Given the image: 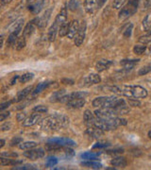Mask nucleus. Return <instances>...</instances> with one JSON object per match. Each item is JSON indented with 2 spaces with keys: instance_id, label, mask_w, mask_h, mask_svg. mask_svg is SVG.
Instances as JSON below:
<instances>
[{
  "instance_id": "nucleus-1",
  "label": "nucleus",
  "mask_w": 151,
  "mask_h": 170,
  "mask_svg": "<svg viewBox=\"0 0 151 170\" xmlns=\"http://www.w3.org/2000/svg\"><path fill=\"white\" fill-rule=\"evenodd\" d=\"M41 129L46 132H58L69 125V118L63 114H53L41 121Z\"/></svg>"
},
{
  "instance_id": "nucleus-2",
  "label": "nucleus",
  "mask_w": 151,
  "mask_h": 170,
  "mask_svg": "<svg viewBox=\"0 0 151 170\" xmlns=\"http://www.w3.org/2000/svg\"><path fill=\"white\" fill-rule=\"evenodd\" d=\"M122 96L129 98H144L147 96V91L141 86H124L121 87Z\"/></svg>"
},
{
  "instance_id": "nucleus-3",
  "label": "nucleus",
  "mask_w": 151,
  "mask_h": 170,
  "mask_svg": "<svg viewBox=\"0 0 151 170\" xmlns=\"http://www.w3.org/2000/svg\"><path fill=\"white\" fill-rule=\"evenodd\" d=\"M52 12H53V8H48L45 11L44 14L40 17H36L33 19V22L35 23V25L40 28H44L47 26L48 22H49V19L51 17V14H52Z\"/></svg>"
},
{
  "instance_id": "nucleus-4",
  "label": "nucleus",
  "mask_w": 151,
  "mask_h": 170,
  "mask_svg": "<svg viewBox=\"0 0 151 170\" xmlns=\"http://www.w3.org/2000/svg\"><path fill=\"white\" fill-rule=\"evenodd\" d=\"M95 115L101 119H110L118 115L114 108H100L95 112Z\"/></svg>"
},
{
  "instance_id": "nucleus-5",
  "label": "nucleus",
  "mask_w": 151,
  "mask_h": 170,
  "mask_svg": "<svg viewBox=\"0 0 151 170\" xmlns=\"http://www.w3.org/2000/svg\"><path fill=\"white\" fill-rule=\"evenodd\" d=\"M86 28H87L86 22L83 21L80 24V29H79L78 34L76 35V37L74 38L75 39V45L77 46V47H80L82 45V42H84L85 35H86Z\"/></svg>"
},
{
  "instance_id": "nucleus-6",
  "label": "nucleus",
  "mask_w": 151,
  "mask_h": 170,
  "mask_svg": "<svg viewBox=\"0 0 151 170\" xmlns=\"http://www.w3.org/2000/svg\"><path fill=\"white\" fill-rule=\"evenodd\" d=\"M46 152L44 151L43 148H37V149H28L27 151H25L24 152V156L32 160V161H35V160H38V159H41L45 156Z\"/></svg>"
},
{
  "instance_id": "nucleus-7",
  "label": "nucleus",
  "mask_w": 151,
  "mask_h": 170,
  "mask_svg": "<svg viewBox=\"0 0 151 170\" xmlns=\"http://www.w3.org/2000/svg\"><path fill=\"white\" fill-rule=\"evenodd\" d=\"M46 3H47L46 0H36L35 2L29 4L27 6V8L29 10V12H31L32 13L38 14V13H39L45 8V6L46 5Z\"/></svg>"
},
{
  "instance_id": "nucleus-8",
  "label": "nucleus",
  "mask_w": 151,
  "mask_h": 170,
  "mask_svg": "<svg viewBox=\"0 0 151 170\" xmlns=\"http://www.w3.org/2000/svg\"><path fill=\"white\" fill-rule=\"evenodd\" d=\"M48 143H55L58 144L60 146H67V147H75L77 146V143L75 141L69 139V138H65V137H61V138H50L47 141Z\"/></svg>"
},
{
  "instance_id": "nucleus-9",
  "label": "nucleus",
  "mask_w": 151,
  "mask_h": 170,
  "mask_svg": "<svg viewBox=\"0 0 151 170\" xmlns=\"http://www.w3.org/2000/svg\"><path fill=\"white\" fill-rule=\"evenodd\" d=\"M80 27V23H79L78 20H73V21L70 23L67 37H68L69 39H74V38L76 37V35H77L78 32H79Z\"/></svg>"
},
{
  "instance_id": "nucleus-10",
  "label": "nucleus",
  "mask_w": 151,
  "mask_h": 170,
  "mask_svg": "<svg viewBox=\"0 0 151 170\" xmlns=\"http://www.w3.org/2000/svg\"><path fill=\"white\" fill-rule=\"evenodd\" d=\"M101 82V78L99 75L97 74H91L89 76H87L84 78V86H91V85L94 84H97Z\"/></svg>"
},
{
  "instance_id": "nucleus-11",
  "label": "nucleus",
  "mask_w": 151,
  "mask_h": 170,
  "mask_svg": "<svg viewBox=\"0 0 151 170\" xmlns=\"http://www.w3.org/2000/svg\"><path fill=\"white\" fill-rule=\"evenodd\" d=\"M40 120H41V114L39 112H38V113H33L29 117L26 118L25 121H23V126H25V127H31V126L37 124Z\"/></svg>"
},
{
  "instance_id": "nucleus-12",
  "label": "nucleus",
  "mask_w": 151,
  "mask_h": 170,
  "mask_svg": "<svg viewBox=\"0 0 151 170\" xmlns=\"http://www.w3.org/2000/svg\"><path fill=\"white\" fill-rule=\"evenodd\" d=\"M86 133L89 136H92L93 138H96L97 139V138L101 137L104 134V131H102L101 129H99V128H97V127L93 126V127H90L89 129H87Z\"/></svg>"
},
{
  "instance_id": "nucleus-13",
  "label": "nucleus",
  "mask_w": 151,
  "mask_h": 170,
  "mask_svg": "<svg viewBox=\"0 0 151 170\" xmlns=\"http://www.w3.org/2000/svg\"><path fill=\"white\" fill-rule=\"evenodd\" d=\"M67 18H68V13H67V9L65 7H63L61 12L58 13L56 19H55V22L59 25V27L61 25H62L63 23L67 22Z\"/></svg>"
},
{
  "instance_id": "nucleus-14",
  "label": "nucleus",
  "mask_w": 151,
  "mask_h": 170,
  "mask_svg": "<svg viewBox=\"0 0 151 170\" xmlns=\"http://www.w3.org/2000/svg\"><path fill=\"white\" fill-rule=\"evenodd\" d=\"M112 65V62L111 61H108V60H100L96 62L95 64V69L97 72H103L105 70H107L108 68H110Z\"/></svg>"
},
{
  "instance_id": "nucleus-15",
  "label": "nucleus",
  "mask_w": 151,
  "mask_h": 170,
  "mask_svg": "<svg viewBox=\"0 0 151 170\" xmlns=\"http://www.w3.org/2000/svg\"><path fill=\"white\" fill-rule=\"evenodd\" d=\"M33 91V86H28L25 89H23L22 91H20L18 94H17V97L13 99L14 102H19V101H22L24 100L31 92Z\"/></svg>"
},
{
  "instance_id": "nucleus-16",
  "label": "nucleus",
  "mask_w": 151,
  "mask_h": 170,
  "mask_svg": "<svg viewBox=\"0 0 151 170\" xmlns=\"http://www.w3.org/2000/svg\"><path fill=\"white\" fill-rule=\"evenodd\" d=\"M85 104V100L84 98H76V99H72L70 101H68L66 103L67 107L72 108V109H80L84 106Z\"/></svg>"
},
{
  "instance_id": "nucleus-17",
  "label": "nucleus",
  "mask_w": 151,
  "mask_h": 170,
  "mask_svg": "<svg viewBox=\"0 0 151 170\" xmlns=\"http://www.w3.org/2000/svg\"><path fill=\"white\" fill-rule=\"evenodd\" d=\"M83 119H84V123L88 127H93L94 124H95V117L94 113L91 111H89V110H86L84 112Z\"/></svg>"
},
{
  "instance_id": "nucleus-18",
  "label": "nucleus",
  "mask_w": 151,
  "mask_h": 170,
  "mask_svg": "<svg viewBox=\"0 0 151 170\" xmlns=\"http://www.w3.org/2000/svg\"><path fill=\"white\" fill-rule=\"evenodd\" d=\"M58 32H59V25L56 22H54V24L50 27L48 30V34H47L49 42H54L56 40V36Z\"/></svg>"
},
{
  "instance_id": "nucleus-19",
  "label": "nucleus",
  "mask_w": 151,
  "mask_h": 170,
  "mask_svg": "<svg viewBox=\"0 0 151 170\" xmlns=\"http://www.w3.org/2000/svg\"><path fill=\"white\" fill-rule=\"evenodd\" d=\"M24 18H19L17 19L11 27L10 28V32H17V33H20L22 28H23V26H24Z\"/></svg>"
},
{
  "instance_id": "nucleus-20",
  "label": "nucleus",
  "mask_w": 151,
  "mask_h": 170,
  "mask_svg": "<svg viewBox=\"0 0 151 170\" xmlns=\"http://www.w3.org/2000/svg\"><path fill=\"white\" fill-rule=\"evenodd\" d=\"M35 27H37V26L35 25V23L33 22V20L29 21V22L27 24V26L25 27V28H24L23 35H24L26 38H27V37H30V36L33 34L34 30H35Z\"/></svg>"
},
{
  "instance_id": "nucleus-21",
  "label": "nucleus",
  "mask_w": 151,
  "mask_h": 170,
  "mask_svg": "<svg viewBox=\"0 0 151 170\" xmlns=\"http://www.w3.org/2000/svg\"><path fill=\"white\" fill-rule=\"evenodd\" d=\"M110 163L112 166H115V167H126L128 164V162L124 157H116L110 161Z\"/></svg>"
},
{
  "instance_id": "nucleus-22",
  "label": "nucleus",
  "mask_w": 151,
  "mask_h": 170,
  "mask_svg": "<svg viewBox=\"0 0 151 170\" xmlns=\"http://www.w3.org/2000/svg\"><path fill=\"white\" fill-rule=\"evenodd\" d=\"M140 1H141V0H129V3L126 5L127 9L130 12V13H131L132 15L136 12Z\"/></svg>"
},
{
  "instance_id": "nucleus-23",
  "label": "nucleus",
  "mask_w": 151,
  "mask_h": 170,
  "mask_svg": "<svg viewBox=\"0 0 151 170\" xmlns=\"http://www.w3.org/2000/svg\"><path fill=\"white\" fill-rule=\"evenodd\" d=\"M140 60H123L120 62V64L125 68V69H132Z\"/></svg>"
},
{
  "instance_id": "nucleus-24",
  "label": "nucleus",
  "mask_w": 151,
  "mask_h": 170,
  "mask_svg": "<svg viewBox=\"0 0 151 170\" xmlns=\"http://www.w3.org/2000/svg\"><path fill=\"white\" fill-rule=\"evenodd\" d=\"M21 162H22V161H15V160L10 159V158H4V156H1V158H0V163H1L2 166H5V165H16V164L21 163Z\"/></svg>"
},
{
  "instance_id": "nucleus-25",
  "label": "nucleus",
  "mask_w": 151,
  "mask_h": 170,
  "mask_svg": "<svg viewBox=\"0 0 151 170\" xmlns=\"http://www.w3.org/2000/svg\"><path fill=\"white\" fill-rule=\"evenodd\" d=\"M19 38V33L17 32H10V35L7 40V46L12 47L16 45V42Z\"/></svg>"
},
{
  "instance_id": "nucleus-26",
  "label": "nucleus",
  "mask_w": 151,
  "mask_h": 170,
  "mask_svg": "<svg viewBox=\"0 0 151 170\" xmlns=\"http://www.w3.org/2000/svg\"><path fill=\"white\" fill-rule=\"evenodd\" d=\"M96 9V0H85V10L87 12L92 13Z\"/></svg>"
},
{
  "instance_id": "nucleus-27",
  "label": "nucleus",
  "mask_w": 151,
  "mask_h": 170,
  "mask_svg": "<svg viewBox=\"0 0 151 170\" xmlns=\"http://www.w3.org/2000/svg\"><path fill=\"white\" fill-rule=\"evenodd\" d=\"M66 95V92H65V90H60V91H57V92H55L52 96H51V98H50V101L51 102H60L61 101V98L63 97V96H65Z\"/></svg>"
},
{
  "instance_id": "nucleus-28",
  "label": "nucleus",
  "mask_w": 151,
  "mask_h": 170,
  "mask_svg": "<svg viewBox=\"0 0 151 170\" xmlns=\"http://www.w3.org/2000/svg\"><path fill=\"white\" fill-rule=\"evenodd\" d=\"M82 3V0H70L68 3V9L72 12H76Z\"/></svg>"
},
{
  "instance_id": "nucleus-29",
  "label": "nucleus",
  "mask_w": 151,
  "mask_h": 170,
  "mask_svg": "<svg viewBox=\"0 0 151 170\" xmlns=\"http://www.w3.org/2000/svg\"><path fill=\"white\" fill-rule=\"evenodd\" d=\"M69 26H70V23L65 22V23H63L62 25H61L59 27V35H60V37L67 36L68 30H69Z\"/></svg>"
},
{
  "instance_id": "nucleus-30",
  "label": "nucleus",
  "mask_w": 151,
  "mask_h": 170,
  "mask_svg": "<svg viewBox=\"0 0 151 170\" xmlns=\"http://www.w3.org/2000/svg\"><path fill=\"white\" fill-rule=\"evenodd\" d=\"M142 26H143V28L144 31H148L150 30L151 28V13H148L143 20V23H142Z\"/></svg>"
},
{
  "instance_id": "nucleus-31",
  "label": "nucleus",
  "mask_w": 151,
  "mask_h": 170,
  "mask_svg": "<svg viewBox=\"0 0 151 170\" xmlns=\"http://www.w3.org/2000/svg\"><path fill=\"white\" fill-rule=\"evenodd\" d=\"M107 98L108 97H99V98H96L94 99L93 101V106L95 107V108H103L106 100H107Z\"/></svg>"
},
{
  "instance_id": "nucleus-32",
  "label": "nucleus",
  "mask_w": 151,
  "mask_h": 170,
  "mask_svg": "<svg viewBox=\"0 0 151 170\" xmlns=\"http://www.w3.org/2000/svg\"><path fill=\"white\" fill-rule=\"evenodd\" d=\"M100 155V153H94V152H85L81 154V158L84 160H88V161H94L96 160L98 158V156Z\"/></svg>"
},
{
  "instance_id": "nucleus-33",
  "label": "nucleus",
  "mask_w": 151,
  "mask_h": 170,
  "mask_svg": "<svg viewBox=\"0 0 151 170\" xmlns=\"http://www.w3.org/2000/svg\"><path fill=\"white\" fill-rule=\"evenodd\" d=\"M37 143L35 142H22L20 145H19V148L20 149H23V150H28V149H31V148H34L37 147Z\"/></svg>"
},
{
  "instance_id": "nucleus-34",
  "label": "nucleus",
  "mask_w": 151,
  "mask_h": 170,
  "mask_svg": "<svg viewBox=\"0 0 151 170\" xmlns=\"http://www.w3.org/2000/svg\"><path fill=\"white\" fill-rule=\"evenodd\" d=\"M81 164L85 167H90L94 169H99L102 167V164L97 162H93V161H88V162H82Z\"/></svg>"
},
{
  "instance_id": "nucleus-35",
  "label": "nucleus",
  "mask_w": 151,
  "mask_h": 170,
  "mask_svg": "<svg viewBox=\"0 0 151 170\" xmlns=\"http://www.w3.org/2000/svg\"><path fill=\"white\" fill-rule=\"evenodd\" d=\"M50 85V82H41L38 84V86L36 87V89L33 91V95H37V94H40L42 91H44L46 88H47Z\"/></svg>"
},
{
  "instance_id": "nucleus-36",
  "label": "nucleus",
  "mask_w": 151,
  "mask_h": 170,
  "mask_svg": "<svg viewBox=\"0 0 151 170\" xmlns=\"http://www.w3.org/2000/svg\"><path fill=\"white\" fill-rule=\"evenodd\" d=\"M26 47V37L24 35H22L21 37L18 38L17 42H16V45H15V48L16 50H21Z\"/></svg>"
},
{
  "instance_id": "nucleus-37",
  "label": "nucleus",
  "mask_w": 151,
  "mask_h": 170,
  "mask_svg": "<svg viewBox=\"0 0 151 170\" xmlns=\"http://www.w3.org/2000/svg\"><path fill=\"white\" fill-rule=\"evenodd\" d=\"M61 147L62 146H60L55 143H47L46 145V149L47 151H59L61 149Z\"/></svg>"
},
{
  "instance_id": "nucleus-38",
  "label": "nucleus",
  "mask_w": 151,
  "mask_h": 170,
  "mask_svg": "<svg viewBox=\"0 0 151 170\" xmlns=\"http://www.w3.org/2000/svg\"><path fill=\"white\" fill-rule=\"evenodd\" d=\"M33 76L34 75L32 73H25V74H23L22 76L19 77V81L21 83H26V82L29 81L30 79H32Z\"/></svg>"
},
{
  "instance_id": "nucleus-39",
  "label": "nucleus",
  "mask_w": 151,
  "mask_h": 170,
  "mask_svg": "<svg viewBox=\"0 0 151 170\" xmlns=\"http://www.w3.org/2000/svg\"><path fill=\"white\" fill-rule=\"evenodd\" d=\"M58 163V159L54 156H50L46 159V167H53Z\"/></svg>"
},
{
  "instance_id": "nucleus-40",
  "label": "nucleus",
  "mask_w": 151,
  "mask_h": 170,
  "mask_svg": "<svg viewBox=\"0 0 151 170\" xmlns=\"http://www.w3.org/2000/svg\"><path fill=\"white\" fill-rule=\"evenodd\" d=\"M146 49V47L144 45H136L134 48H133V52L135 54H138V55H141L143 54Z\"/></svg>"
},
{
  "instance_id": "nucleus-41",
  "label": "nucleus",
  "mask_w": 151,
  "mask_h": 170,
  "mask_svg": "<svg viewBox=\"0 0 151 170\" xmlns=\"http://www.w3.org/2000/svg\"><path fill=\"white\" fill-rule=\"evenodd\" d=\"M139 42H142V44H144V45L150 42H151V31L148 32V33H146V34L144 35V36H141V37L139 38Z\"/></svg>"
},
{
  "instance_id": "nucleus-42",
  "label": "nucleus",
  "mask_w": 151,
  "mask_h": 170,
  "mask_svg": "<svg viewBox=\"0 0 151 170\" xmlns=\"http://www.w3.org/2000/svg\"><path fill=\"white\" fill-rule=\"evenodd\" d=\"M37 169L36 165L33 164H25V165H21V166H16L13 168V170H34Z\"/></svg>"
},
{
  "instance_id": "nucleus-43",
  "label": "nucleus",
  "mask_w": 151,
  "mask_h": 170,
  "mask_svg": "<svg viewBox=\"0 0 151 170\" xmlns=\"http://www.w3.org/2000/svg\"><path fill=\"white\" fill-rule=\"evenodd\" d=\"M32 111H33L34 112L44 113V112H47L48 109H47V107H46V106H43V105H39V106H36V107H34Z\"/></svg>"
},
{
  "instance_id": "nucleus-44",
  "label": "nucleus",
  "mask_w": 151,
  "mask_h": 170,
  "mask_svg": "<svg viewBox=\"0 0 151 170\" xmlns=\"http://www.w3.org/2000/svg\"><path fill=\"white\" fill-rule=\"evenodd\" d=\"M132 29H133V24H129V25L126 28V29L124 30V32H123L124 37H126V38H129V37L131 36Z\"/></svg>"
},
{
  "instance_id": "nucleus-45",
  "label": "nucleus",
  "mask_w": 151,
  "mask_h": 170,
  "mask_svg": "<svg viewBox=\"0 0 151 170\" xmlns=\"http://www.w3.org/2000/svg\"><path fill=\"white\" fill-rule=\"evenodd\" d=\"M149 72H151V65L142 67V68L138 71V75H139V76H144V75L148 74Z\"/></svg>"
},
{
  "instance_id": "nucleus-46",
  "label": "nucleus",
  "mask_w": 151,
  "mask_h": 170,
  "mask_svg": "<svg viewBox=\"0 0 151 170\" xmlns=\"http://www.w3.org/2000/svg\"><path fill=\"white\" fill-rule=\"evenodd\" d=\"M124 3H125V0H113L112 7L114 8V9H116V10H118V9H120L123 6Z\"/></svg>"
},
{
  "instance_id": "nucleus-47",
  "label": "nucleus",
  "mask_w": 151,
  "mask_h": 170,
  "mask_svg": "<svg viewBox=\"0 0 151 170\" xmlns=\"http://www.w3.org/2000/svg\"><path fill=\"white\" fill-rule=\"evenodd\" d=\"M128 103L131 107H140L141 106V102L139 100H137L136 98H129Z\"/></svg>"
},
{
  "instance_id": "nucleus-48",
  "label": "nucleus",
  "mask_w": 151,
  "mask_h": 170,
  "mask_svg": "<svg viewBox=\"0 0 151 170\" xmlns=\"http://www.w3.org/2000/svg\"><path fill=\"white\" fill-rule=\"evenodd\" d=\"M22 142H23V138H21V137H14V138H12V140L11 141V146L20 145Z\"/></svg>"
},
{
  "instance_id": "nucleus-49",
  "label": "nucleus",
  "mask_w": 151,
  "mask_h": 170,
  "mask_svg": "<svg viewBox=\"0 0 151 170\" xmlns=\"http://www.w3.org/2000/svg\"><path fill=\"white\" fill-rule=\"evenodd\" d=\"M36 0H23L22 1V3L17 7L18 9H21V8H23L24 6H28L29 4H31V3H33V2H35Z\"/></svg>"
},
{
  "instance_id": "nucleus-50",
  "label": "nucleus",
  "mask_w": 151,
  "mask_h": 170,
  "mask_svg": "<svg viewBox=\"0 0 151 170\" xmlns=\"http://www.w3.org/2000/svg\"><path fill=\"white\" fill-rule=\"evenodd\" d=\"M14 101L13 100H12V101H8V102H6V103H2L1 105H0V111L1 112H3L5 109H7V108H9L12 103H13Z\"/></svg>"
},
{
  "instance_id": "nucleus-51",
  "label": "nucleus",
  "mask_w": 151,
  "mask_h": 170,
  "mask_svg": "<svg viewBox=\"0 0 151 170\" xmlns=\"http://www.w3.org/2000/svg\"><path fill=\"white\" fill-rule=\"evenodd\" d=\"M109 146H110V144H108V143H96L95 145L93 146V148H104Z\"/></svg>"
},
{
  "instance_id": "nucleus-52",
  "label": "nucleus",
  "mask_w": 151,
  "mask_h": 170,
  "mask_svg": "<svg viewBox=\"0 0 151 170\" xmlns=\"http://www.w3.org/2000/svg\"><path fill=\"white\" fill-rule=\"evenodd\" d=\"M61 82L62 84H65V85H73V84L75 83L74 80L71 79V78H61Z\"/></svg>"
},
{
  "instance_id": "nucleus-53",
  "label": "nucleus",
  "mask_w": 151,
  "mask_h": 170,
  "mask_svg": "<svg viewBox=\"0 0 151 170\" xmlns=\"http://www.w3.org/2000/svg\"><path fill=\"white\" fill-rule=\"evenodd\" d=\"M106 1L107 0H96V9H101L103 6H104V4L106 3Z\"/></svg>"
},
{
  "instance_id": "nucleus-54",
  "label": "nucleus",
  "mask_w": 151,
  "mask_h": 170,
  "mask_svg": "<svg viewBox=\"0 0 151 170\" xmlns=\"http://www.w3.org/2000/svg\"><path fill=\"white\" fill-rule=\"evenodd\" d=\"M26 116H27L26 112H20V113L17 114V120L18 121H25L26 120Z\"/></svg>"
},
{
  "instance_id": "nucleus-55",
  "label": "nucleus",
  "mask_w": 151,
  "mask_h": 170,
  "mask_svg": "<svg viewBox=\"0 0 151 170\" xmlns=\"http://www.w3.org/2000/svg\"><path fill=\"white\" fill-rule=\"evenodd\" d=\"M11 127H12V125H11V123H5L2 127H1V131L2 132H5V131H9L10 129H11Z\"/></svg>"
},
{
  "instance_id": "nucleus-56",
  "label": "nucleus",
  "mask_w": 151,
  "mask_h": 170,
  "mask_svg": "<svg viewBox=\"0 0 151 170\" xmlns=\"http://www.w3.org/2000/svg\"><path fill=\"white\" fill-rule=\"evenodd\" d=\"M65 154H66V156H67L68 158H70V157H73V156L75 155V152H74L73 149L67 148V149H65Z\"/></svg>"
},
{
  "instance_id": "nucleus-57",
  "label": "nucleus",
  "mask_w": 151,
  "mask_h": 170,
  "mask_svg": "<svg viewBox=\"0 0 151 170\" xmlns=\"http://www.w3.org/2000/svg\"><path fill=\"white\" fill-rule=\"evenodd\" d=\"M10 115V112H2L0 113V121H4L8 116Z\"/></svg>"
},
{
  "instance_id": "nucleus-58",
  "label": "nucleus",
  "mask_w": 151,
  "mask_h": 170,
  "mask_svg": "<svg viewBox=\"0 0 151 170\" xmlns=\"http://www.w3.org/2000/svg\"><path fill=\"white\" fill-rule=\"evenodd\" d=\"M1 156H7V157H12V158H15L17 157V154L16 153H8V152H3L1 154Z\"/></svg>"
},
{
  "instance_id": "nucleus-59",
  "label": "nucleus",
  "mask_w": 151,
  "mask_h": 170,
  "mask_svg": "<svg viewBox=\"0 0 151 170\" xmlns=\"http://www.w3.org/2000/svg\"><path fill=\"white\" fill-rule=\"evenodd\" d=\"M110 154H116V153H123L124 149H116V150H109L108 151Z\"/></svg>"
},
{
  "instance_id": "nucleus-60",
  "label": "nucleus",
  "mask_w": 151,
  "mask_h": 170,
  "mask_svg": "<svg viewBox=\"0 0 151 170\" xmlns=\"http://www.w3.org/2000/svg\"><path fill=\"white\" fill-rule=\"evenodd\" d=\"M12 0H0V2H1V6H5V5H8L9 3H11Z\"/></svg>"
},
{
  "instance_id": "nucleus-61",
  "label": "nucleus",
  "mask_w": 151,
  "mask_h": 170,
  "mask_svg": "<svg viewBox=\"0 0 151 170\" xmlns=\"http://www.w3.org/2000/svg\"><path fill=\"white\" fill-rule=\"evenodd\" d=\"M19 77H20V76H15V77H13V78H12V80H11V85L15 84V83H16V80L19 78Z\"/></svg>"
},
{
  "instance_id": "nucleus-62",
  "label": "nucleus",
  "mask_w": 151,
  "mask_h": 170,
  "mask_svg": "<svg viewBox=\"0 0 151 170\" xmlns=\"http://www.w3.org/2000/svg\"><path fill=\"white\" fill-rule=\"evenodd\" d=\"M4 146H5V140L4 139H1V145H0V148H2Z\"/></svg>"
},
{
  "instance_id": "nucleus-63",
  "label": "nucleus",
  "mask_w": 151,
  "mask_h": 170,
  "mask_svg": "<svg viewBox=\"0 0 151 170\" xmlns=\"http://www.w3.org/2000/svg\"><path fill=\"white\" fill-rule=\"evenodd\" d=\"M148 137H149V138L151 139V131H150V132H148Z\"/></svg>"
}]
</instances>
